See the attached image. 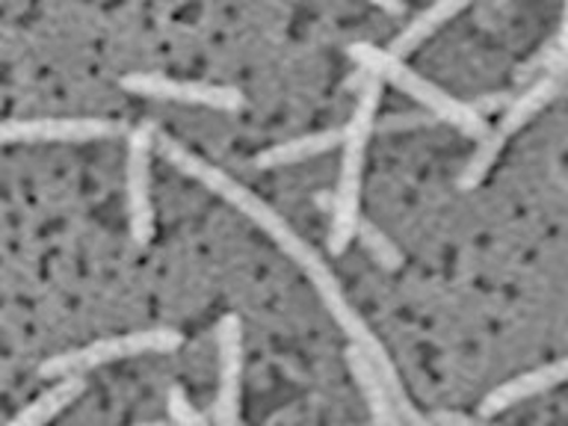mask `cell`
Masks as SVG:
<instances>
[{
  "instance_id": "6da1fadb",
  "label": "cell",
  "mask_w": 568,
  "mask_h": 426,
  "mask_svg": "<svg viewBox=\"0 0 568 426\" xmlns=\"http://www.w3.org/2000/svg\"><path fill=\"white\" fill-rule=\"evenodd\" d=\"M160 151L166 154L169 163H175L181 172H186L190 178H195V181H202L211 193H216L220 199H225L229 204H234L240 213H246L248 220L255 222L257 229L266 231L270 237H273V243L278 248H282L284 255L291 257V261H296V264L305 270V275L311 278V284H314V291L320 293V300H323V305L328 308V314L335 317V323L341 326V332H344L353 344L364 346V353L371 355L373 362H376V367L382 371V376H385V382H388V388L397 394V390H403V382H399V373L397 367H394V362H390V355L385 353V346L379 344V337L373 335L371 326L364 323L362 314L349 305V300L344 296V291H341V284H337V278L332 275V270H328V264L323 261V257L314 252V248L305 243V237H300L296 231L284 222V216L278 211H273L270 204L264 202V199H257L252 190H246L243 184H237L234 178L225 175L222 169H216L213 163H207V160H202L199 154H193L190 149H184L178 140H169V136H160Z\"/></svg>"
},
{
  "instance_id": "7a4b0ae2",
  "label": "cell",
  "mask_w": 568,
  "mask_h": 426,
  "mask_svg": "<svg viewBox=\"0 0 568 426\" xmlns=\"http://www.w3.org/2000/svg\"><path fill=\"white\" fill-rule=\"evenodd\" d=\"M379 95H382V80L367 78L364 87L358 89V104H355L353 119L344 124L346 140H344V158H341V172H337V184L332 190V222H328V252L341 255L349 243L355 240L362 213V166H364V151H367V140L376 133V110H379Z\"/></svg>"
},
{
  "instance_id": "3957f363",
  "label": "cell",
  "mask_w": 568,
  "mask_h": 426,
  "mask_svg": "<svg viewBox=\"0 0 568 426\" xmlns=\"http://www.w3.org/2000/svg\"><path fill=\"white\" fill-rule=\"evenodd\" d=\"M349 60H353L358 69L367 71V74H373V78L388 80V83H394L397 89H403L406 95L415 98L417 104H424L429 113H435L444 124H450L456 131L468 133V136H477V140H483L488 133L486 115L477 113L474 104H465L459 98L447 95L442 87H435L433 80L420 78L417 71L408 69L397 53L382 51L376 44L358 42L349 48Z\"/></svg>"
},
{
  "instance_id": "277c9868",
  "label": "cell",
  "mask_w": 568,
  "mask_h": 426,
  "mask_svg": "<svg viewBox=\"0 0 568 426\" xmlns=\"http://www.w3.org/2000/svg\"><path fill=\"white\" fill-rule=\"evenodd\" d=\"M181 344H184V337L175 328H142V332H131V335L101 337V341H92V344L69 349V353L51 355L48 362L39 364V376L60 379L65 373H89L95 367H104V364L136 358V355L172 353Z\"/></svg>"
},
{
  "instance_id": "5b68a950",
  "label": "cell",
  "mask_w": 568,
  "mask_h": 426,
  "mask_svg": "<svg viewBox=\"0 0 568 426\" xmlns=\"http://www.w3.org/2000/svg\"><path fill=\"white\" fill-rule=\"evenodd\" d=\"M158 133L151 124H140L128 136L124 158V204H128V229L136 246H145L154 234V207H151V151Z\"/></svg>"
},
{
  "instance_id": "8992f818",
  "label": "cell",
  "mask_w": 568,
  "mask_h": 426,
  "mask_svg": "<svg viewBox=\"0 0 568 426\" xmlns=\"http://www.w3.org/2000/svg\"><path fill=\"white\" fill-rule=\"evenodd\" d=\"M124 128L110 119H9L0 122V145H39V142H92L119 136Z\"/></svg>"
},
{
  "instance_id": "52a82bcc",
  "label": "cell",
  "mask_w": 568,
  "mask_h": 426,
  "mask_svg": "<svg viewBox=\"0 0 568 426\" xmlns=\"http://www.w3.org/2000/svg\"><path fill=\"white\" fill-rule=\"evenodd\" d=\"M124 92L142 98H158V101H178V104L211 106V110H243L246 98L234 87H213V83H195V80H172L160 74H128L122 78Z\"/></svg>"
},
{
  "instance_id": "ba28073f",
  "label": "cell",
  "mask_w": 568,
  "mask_h": 426,
  "mask_svg": "<svg viewBox=\"0 0 568 426\" xmlns=\"http://www.w3.org/2000/svg\"><path fill=\"white\" fill-rule=\"evenodd\" d=\"M216 399H213V424H237L240 420V376H243V323L229 314L216 323Z\"/></svg>"
},
{
  "instance_id": "9c48e42d",
  "label": "cell",
  "mask_w": 568,
  "mask_h": 426,
  "mask_svg": "<svg viewBox=\"0 0 568 426\" xmlns=\"http://www.w3.org/2000/svg\"><path fill=\"white\" fill-rule=\"evenodd\" d=\"M568 382V358H559L554 364H541L536 371H527L515 379L497 385L495 390H488L486 399L479 403V417H495L500 412H506L509 406H518L524 399L536 397V394H545V390L557 388Z\"/></svg>"
},
{
  "instance_id": "30bf717a",
  "label": "cell",
  "mask_w": 568,
  "mask_h": 426,
  "mask_svg": "<svg viewBox=\"0 0 568 426\" xmlns=\"http://www.w3.org/2000/svg\"><path fill=\"white\" fill-rule=\"evenodd\" d=\"M346 362H349V371H353L358 388H362L364 399H367V412L376 424H403L397 406H394V397H390V388L382 371L376 367L371 355L364 353V346L353 344L349 341V349H346Z\"/></svg>"
},
{
  "instance_id": "8fae6325",
  "label": "cell",
  "mask_w": 568,
  "mask_h": 426,
  "mask_svg": "<svg viewBox=\"0 0 568 426\" xmlns=\"http://www.w3.org/2000/svg\"><path fill=\"white\" fill-rule=\"evenodd\" d=\"M346 128H332V131L311 133V136H300V140L278 142L273 149L261 151L255 158L257 169H282L293 166V163H305L311 158L328 154V151L344 149Z\"/></svg>"
},
{
  "instance_id": "7c38bea8",
  "label": "cell",
  "mask_w": 568,
  "mask_h": 426,
  "mask_svg": "<svg viewBox=\"0 0 568 426\" xmlns=\"http://www.w3.org/2000/svg\"><path fill=\"white\" fill-rule=\"evenodd\" d=\"M87 390V373H65L60 379L53 382L51 388L42 390L33 403H27L16 417L12 424L16 426H42L48 420H53L57 415H62L65 408L74 403Z\"/></svg>"
},
{
  "instance_id": "4fadbf2b",
  "label": "cell",
  "mask_w": 568,
  "mask_h": 426,
  "mask_svg": "<svg viewBox=\"0 0 568 426\" xmlns=\"http://www.w3.org/2000/svg\"><path fill=\"white\" fill-rule=\"evenodd\" d=\"M470 0H435L433 7L424 9L420 16L412 21V24L403 30V33L394 39V44H390V53H397V57H406V53H412L417 48V44L424 42V39H429V36L438 30L442 24H447L456 12H462V9L468 7Z\"/></svg>"
},
{
  "instance_id": "5bb4252c",
  "label": "cell",
  "mask_w": 568,
  "mask_h": 426,
  "mask_svg": "<svg viewBox=\"0 0 568 426\" xmlns=\"http://www.w3.org/2000/svg\"><path fill=\"white\" fill-rule=\"evenodd\" d=\"M536 74H559L566 78L568 74V0L566 12H562V24H559V33L554 36V42H548L536 57H532L527 65L518 69V83H532Z\"/></svg>"
},
{
  "instance_id": "9a60e30c",
  "label": "cell",
  "mask_w": 568,
  "mask_h": 426,
  "mask_svg": "<svg viewBox=\"0 0 568 426\" xmlns=\"http://www.w3.org/2000/svg\"><path fill=\"white\" fill-rule=\"evenodd\" d=\"M355 240L362 243L364 252L376 261L385 270H399L403 266V255H399V248L390 243V237H385L373 222L362 220L358 222V231H355Z\"/></svg>"
},
{
  "instance_id": "2e32d148",
  "label": "cell",
  "mask_w": 568,
  "mask_h": 426,
  "mask_svg": "<svg viewBox=\"0 0 568 426\" xmlns=\"http://www.w3.org/2000/svg\"><path fill=\"white\" fill-rule=\"evenodd\" d=\"M166 408H169V420H175L178 426H204L207 424V417H204L202 412L193 406V403H190V397L184 394V388H178V385H172V388H169Z\"/></svg>"
},
{
  "instance_id": "e0dca14e",
  "label": "cell",
  "mask_w": 568,
  "mask_h": 426,
  "mask_svg": "<svg viewBox=\"0 0 568 426\" xmlns=\"http://www.w3.org/2000/svg\"><path fill=\"white\" fill-rule=\"evenodd\" d=\"M483 420V417H470L462 415V412H435V415L426 417V424H438V426H470Z\"/></svg>"
},
{
  "instance_id": "ac0fdd59",
  "label": "cell",
  "mask_w": 568,
  "mask_h": 426,
  "mask_svg": "<svg viewBox=\"0 0 568 426\" xmlns=\"http://www.w3.org/2000/svg\"><path fill=\"white\" fill-rule=\"evenodd\" d=\"M513 98L515 95H504V92H500V95H486V98H479V101H474V110L483 115L497 113V110H506V106L513 104Z\"/></svg>"
},
{
  "instance_id": "d6986e66",
  "label": "cell",
  "mask_w": 568,
  "mask_h": 426,
  "mask_svg": "<svg viewBox=\"0 0 568 426\" xmlns=\"http://www.w3.org/2000/svg\"><path fill=\"white\" fill-rule=\"evenodd\" d=\"M371 3H376L379 9H388V12H399V9H403L399 0H371Z\"/></svg>"
},
{
  "instance_id": "ffe728a7",
  "label": "cell",
  "mask_w": 568,
  "mask_h": 426,
  "mask_svg": "<svg viewBox=\"0 0 568 426\" xmlns=\"http://www.w3.org/2000/svg\"><path fill=\"white\" fill-rule=\"evenodd\" d=\"M559 98H568V78L562 80V87H559Z\"/></svg>"
}]
</instances>
